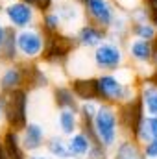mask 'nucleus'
<instances>
[{"instance_id": "1", "label": "nucleus", "mask_w": 157, "mask_h": 159, "mask_svg": "<svg viewBox=\"0 0 157 159\" xmlns=\"http://www.w3.org/2000/svg\"><path fill=\"white\" fill-rule=\"evenodd\" d=\"M139 78L135 70L120 67L115 72H100L96 76V93L98 102L118 106L122 102L131 100L137 96Z\"/></svg>"}, {"instance_id": "2", "label": "nucleus", "mask_w": 157, "mask_h": 159, "mask_svg": "<svg viewBox=\"0 0 157 159\" xmlns=\"http://www.w3.org/2000/svg\"><path fill=\"white\" fill-rule=\"evenodd\" d=\"M78 50V43L76 37L67 34V32H56V34H48L44 35V46H43V54H41L39 61H43L48 67H56V69H63L67 67V63L70 61V57L74 56V52Z\"/></svg>"}, {"instance_id": "3", "label": "nucleus", "mask_w": 157, "mask_h": 159, "mask_svg": "<svg viewBox=\"0 0 157 159\" xmlns=\"http://www.w3.org/2000/svg\"><path fill=\"white\" fill-rule=\"evenodd\" d=\"M2 106H4V126L15 131H20L28 120V107H30V93L24 87L0 93Z\"/></svg>"}, {"instance_id": "4", "label": "nucleus", "mask_w": 157, "mask_h": 159, "mask_svg": "<svg viewBox=\"0 0 157 159\" xmlns=\"http://www.w3.org/2000/svg\"><path fill=\"white\" fill-rule=\"evenodd\" d=\"M92 128L96 131V137L104 148L109 152L117 146V143L122 139L120 128H118V117H117V106L98 102L94 119H92Z\"/></svg>"}, {"instance_id": "5", "label": "nucleus", "mask_w": 157, "mask_h": 159, "mask_svg": "<svg viewBox=\"0 0 157 159\" xmlns=\"http://www.w3.org/2000/svg\"><path fill=\"white\" fill-rule=\"evenodd\" d=\"M92 65L100 72H115L126 63V52L120 43L105 39L96 48H92Z\"/></svg>"}, {"instance_id": "6", "label": "nucleus", "mask_w": 157, "mask_h": 159, "mask_svg": "<svg viewBox=\"0 0 157 159\" xmlns=\"http://www.w3.org/2000/svg\"><path fill=\"white\" fill-rule=\"evenodd\" d=\"M144 115H146V113H144V109H142V104H141L139 96H133L131 100L118 104L117 106V117H118L120 135L137 141L139 124H141V120H142Z\"/></svg>"}, {"instance_id": "7", "label": "nucleus", "mask_w": 157, "mask_h": 159, "mask_svg": "<svg viewBox=\"0 0 157 159\" xmlns=\"http://www.w3.org/2000/svg\"><path fill=\"white\" fill-rule=\"evenodd\" d=\"M83 11V19L91 24H96L100 28H109L115 15H117V6L113 0H74Z\"/></svg>"}, {"instance_id": "8", "label": "nucleus", "mask_w": 157, "mask_h": 159, "mask_svg": "<svg viewBox=\"0 0 157 159\" xmlns=\"http://www.w3.org/2000/svg\"><path fill=\"white\" fill-rule=\"evenodd\" d=\"M43 46H44V34L37 24L24 30H17V50L20 61H39Z\"/></svg>"}, {"instance_id": "9", "label": "nucleus", "mask_w": 157, "mask_h": 159, "mask_svg": "<svg viewBox=\"0 0 157 159\" xmlns=\"http://www.w3.org/2000/svg\"><path fill=\"white\" fill-rule=\"evenodd\" d=\"M2 13L6 17V24L15 28V30H24L30 26H35L39 20V15L34 7H30L28 4L20 2V0H13L7 2L2 7Z\"/></svg>"}, {"instance_id": "10", "label": "nucleus", "mask_w": 157, "mask_h": 159, "mask_svg": "<svg viewBox=\"0 0 157 159\" xmlns=\"http://www.w3.org/2000/svg\"><path fill=\"white\" fill-rule=\"evenodd\" d=\"M20 69H22V87L28 93L50 85V76L39 61H20Z\"/></svg>"}, {"instance_id": "11", "label": "nucleus", "mask_w": 157, "mask_h": 159, "mask_svg": "<svg viewBox=\"0 0 157 159\" xmlns=\"http://www.w3.org/2000/svg\"><path fill=\"white\" fill-rule=\"evenodd\" d=\"M126 56L137 65V67H150L154 63V52H152V41L144 39H128L126 41Z\"/></svg>"}, {"instance_id": "12", "label": "nucleus", "mask_w": 157, "mask_h": 159, "mask_svg": "<svg viewBox=\"0 0 157 159\" xmlns=\"http://www.w3.org/2000/svg\"><path fill=\"white\" fill-rule=\"evenodd\" d=\"M74 37H76V43H78V48H89V50H92L100 43H104V41L107 39V30L83 20L78 26Z\"/></svg>"}, {"instance_id": "13", "label": "nucleus", "mask_w": 157, "mask_h": 159, "mask_svg": "<svg viewBox=\"0 0 157 159\" xmlns=\"http://www.w3.org/2000/svg\"><path fill=\"white\" fill-rule=\"evenodd\" d=\"M19 133H20V143H22V148L26 154H35V152L43 150V146L46 143V135H44V129L41 124L28 122Z\"/></svg>"}, {"instance_id": "14", "label": "nucleus", "mask_w": 157, "mask_h": 159, "mask_svg": "<svg viewBox=\"0 0 157 159\" xmlns=\"http://www.w3.org/2000/svg\"><path fill=\"white\" fill-rule=\"evenodd\" d=\"M78 102H98L96 93V76H74L69 81Z\"/></svg>"}, {"instance_id": "15", "label": "nucleus", "mask_w": 157, "mask_h": 159, "mask_svg": "<svg viewBox=\"0 0 157 159\" xmlns=\"http://www.w3.org/2000/svg\"><path fill=\"white\" fill-rule=\"evenodd\" d=\"M54 11L59 15L63 26H74V24H81L83 19V11L74 0H57V4H54Z\"/></svg>"}, {"instance_id": "16", "label": "nucleus", "mask_w": 157, "mask_h": 159, "mask_svg": "<svg viewBox=\"0 0 157 159\" xmlns=\"http://www.w3.org/2000/svg\"><path fill=\"white\" fill-rule=\"evenodd\" d=\"M0 141H2V146L7 154V159H28V154L22 148L19 131H15L11 128H4L2 135H0Z\"/></svg>"}, {"instance_id": "17", "label": "nucleus", "mask_w": 157, "mask_h": 159, "mask_svg": "<svg viewBox=\"0 0 157 159\" xmlns=\"http://www.w3.org/2000/svg\"><path fill=\"white\" fill-rule=\"evenodd\" d=\"M137 96H139V100L142 104L144 113L157 117V85L150 83L148 80H144V78H139Z\"/></svg>"}, {"instance_id": "18", "label": "nucleus", "mask_w": 157, "mask_h": 159, "mask_svg": "<svg viewBox=\"0 0 157 159\" xmlns=\"http://www.w3.org/2000/svg\"><path fill=\"white\" fill-rule=\"evenodd\" d=\"M19 87H22V69H20V61L4 65V69L0 72V93H7V91L19 89Z\"/></svg>"}, {"instance_id": "19", "label": "nucleus", "mask_w": 157, "mask_h": 159, "mask_svg": "<svg viewBox=\"0 0 157 159\" xmlns=\"http://www.w3.org/2000/svg\"><path fill=\"white\" fill-rule=\"evenodd\" d=\"M52 100H54L56 109H59V111L61 109H70V111L78 113L79 102L69 85H54L52 87Z\"/></svg>"}, {"instance_id": "20", "label": "nucleus", "mask_w": 157, "mask_h": 159, "mask_svg": "<svg viewBox=\"0 0 157 159\" xmlns=\"http://www.w3.org/2000/svg\"><path fill=\"white\" fill-rule=\"evenodd\" d=\"M113 159H146L142 154V144L135 139L122 137L113 148Z\"/></svg>"}, {"instance_id": "21", "label": "nucleus", "mask_w": 157, "mask_h": 159, "mask_svg": "<svg viewBox=\"0 0 157 159\" xmlns=\"http://www.w3.org/2000/svg\"><path fill=\"white\" fill-rule=\"evenodd\" d=\"M19 59V50H17V30L7 26V34L6 39L0 46V65H9V63H17Z\"/></svg>"}, {"instance_id": "22", "label": "nucleus", "mask_w": 157, "mask_h": 159, "mask_svg": "<svg viewBox=\"0 0 157 159\" xmlns=\"http://www.w3.org/2000/svg\"><path fill=\"white\" fill-rule=\"evenodd\" d=\"M67 148H69V154L72 159H83L91 148V141L87 139V135L83 131L78 129L76 133H72L67 139Z\"/></svg>"}, {"instance_id": "23", "label": "nucleus", "mask_w": 157, "mask_h": 159, "mask_svg": "<svg viewBox=\"0 0 157 159\" xmlns=\"http://www.w3.org/2000/svg\"><path fill=\"white\" fill-rule=\"evenodd\" d=\"M57 126H59L61 135L70 137L72 133H76L79 129L78 113H76V111H70V109H61V111L57 113Z\"/></svg>"}, {"instance_id": "24", "label": "nucleus", "mask_w": 157, "mask_h": 159, "mask_svg": "<svg viewBox=\"0 0 157 159\" xmlns=\"http://www.w3.org/2000/svg\"><path fill=\"white\" fill-rule=\"evenodd\" d=\"M154 139H157V117L155 115H144L141 124H139L137 141L141 144H146Z\"/></svg>"}, {"instance_id": "25", "label": "nucleus", "mask_w": 157, "mask_h": 159, "mask_svg": "<svg viewBox=\"0 0 157 159\" xmlns=\"http://www.w3.org/2000/svg\"><path fill=\"white\" fill-rule=\"evenodd\" d=\"M128 35L133 39H144V41H154L157 37V30L154 22L146 20V22H129V30Z\"/></svg>"}, {"instance_id": "26", "label": "nucleus", "mask_w": 157, "mask_h": 159, "mask_svg": "<svg viewBox=\"0 0 157 159\" xmlns=\"http://www.w3.org/2000/svg\"><path fill=\"white\" fill-rule=\"evenodd\" d=\"M37 26L41 28V32H43L44 35H48V34H56V32H61V30H63V22H61L59 15H57L54 9L48 11V13L39 15Z\"/></svg>"}, {"instance_id": "27", "label": "nucleus", "mask_w": 157, "mask_h": 159, "mask_svg": "<svg viewBox=\"0 0 157 159\" xmlns=\"http://www.w3.org/2000/svg\"><path fill=\"white\" fill-rule=\"evenodd\" d=\"M44 148L46 152L56 159H70V154H69V148H67V141L63 137H50L46 139L44 143Z\"/></svg>"}, {"instance_id": "28", "label": "nucleus", "mask_w": 157, "mask_h": 159, "mask_svg": "<svg viewBox=\"0 0 157 159\" xmlns=\"http://www.w3.org/2000/svg\"><path fill=\"white\" fill-rule=\"evenodd\" d=\"M24 4H28L30 7H34L37 11V15H43V13H48L54 9V4L56 0H20Z\"/></svg>"}, {"instance_id": "29", "label": "nucleus", "mask_w": 157, "mask_h": 159, "mask_svg": "<svg viewBox=\"0 0 157 159\" xmlns=\"http://www.w3.org/2000/svg\"><path fill=\"white\" fill-rule=\"evenodd\" d=\"M107 157H109V150L104 148L102 144H91V148L85 156V159H107Z\"/></svg>"}, {"instance_id": "30", "label": "nucleus", "mask_w": 157, "mask_h": 159, "mask_svg": "<svg viewBox=\"0 0 157 159\" xmlns=\"http://www.w3.org/2000/svg\"><path fill=\"white\" fill-rule=\"evenodd\" d=\"M141 2V6L146 9V13H148V19L154 22L157 19V0H139Z\"/></svg>"}, {"instance_id": "31", "label": "nucleus", "mask_w": 157, "mask_h": 159, "mask_svg": "<svg viewBox=\"0 0 157 159\" xmlns=\"http://www.w3.org/2000/svg\"><path fill=\"white\" fill-rule=\"evenodd\" d=\"M142 154L146 159H157V139L142 144Z\"/></svg>"}, {"instance_id": "32", "label": "nucleus", "mask_w": 157, "mask_h": 159, "mask_svg": "<svg viewBox=\"0 0 157 159\" xmlns=\"http://www.w3.org/2000/svg\"><path fill=\"white\" fill-rule=\"evenodd\" d=\"M141 78L148 80L150 83L157 85V67H152V69H150V72H148V74H144V76H141Z\"/></svg>"}, {"instance_id": "33", "label": "nucleus", "mask_w": 157, "mask_h": 159, "mask_svg": "<svg viewBox=\"0 0 157 159\" xmlns=\"http://www.w3.org/2000/svg\"><path fill=\"white\" fill-rule=\"evenodd\" d=\"M6 34H7V24H4V22L0 20V46H2V43L6 39Z\"/></svg>"}, {"instance_id": "34", "label": "nucleus", "mask_w": 157, "mask_h": 159, "mask_svg": "<svg viewBox=\"0 0 157 159\" xmlns=\"http://www.w3.org/2000/svg\"><path fill=\"white\" fill-rule=\"evenodd\" d=\"M28 159H48V157L39 154V152H35V154H28Z\"/></svg>"}, {"instance_id": "35", "label": "nucleus", "mask_w": 157, "mask_h": 159, "mask_svg": "<svg viewBox=\"0 0 157 159\" xmlns=\"http://www.w3.org/2000/svg\"><path fill=\"white\" fill-rule=\"evenodd\" d=\"M0 124H4V106H2V94H0Z\"/></svg>"}, {"instance_id": "36", "label": "nucleus", "mask_w": 157, "mask_h": 159, "mask_svg": "<svg viewBox=\"0 0 157 159\" xmlns=\"http://www.w3.org/2000/svg\"><path fill=\"white\" fill-rule=\"evenodd\" d=\"M0 159H7V154H6V150L2 146V141H0Z\"/></svg>"}, {"instance_id": "37", "label": "nucleus", "mask_w": 157, "mask_h": 159, "mask_svg": "<svg viewBox=\"0 0 157 159\" xmlns=\"http://www.w3.org/2000/svg\"><path fill=\"white\" fill-rule=\"evenodd\" d=\"M154 26H155V30H157V19H155V20H154Z\"/></svg>"}, {"instance_id": "38", "label": "nucleus", "mask_w": 157, "mask_h": 159, "mask_svg": "<svg viewBox=\"0 0 157 159\" xmlns=\"http://www.w3.org/2000/svg\"><path fill=\"white\" fill-rule=\"evenodd\" d=\"M2 7H4V6H2V2H0V13H2Z\"/></svg>"}]
</instances>
